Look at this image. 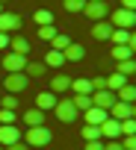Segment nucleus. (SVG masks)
<instances>
[{"label":"nucleus","instance_id":"obj_37","mask_svg":"<svg viewBox=\"0 0 136 150\" xmlns=\"http://www.w3.org/2000/svg\"><path fill=\"white\" fill-rule=\"evenodd\" d=\"M121 147H124V150H136V135H124Z\"/></svg>","mask_w":136,"mask_h":150},{"label":"nucleus","instance_id":"obj_41","mask_svg":"<svg viewBox=\"0 0 136 150\" xmlns=\"http://www.w3.org/2000/svg\"><path fill=\"white\" fill-rule=\"evenodd\" d=\"M9 38H12V35H6V33H0V50H6V47H9Z\"/></svg>","mask_w":136,"mask_h":150},{"label":"nucleus","instance_id":"obj_8","mask_svg":"<svg viewBox=\"0 0 136 150\" xmlns=\"http://www.w3.org/2000/svg\"><path fill=\"white\" fill-rule=\"evenodd\" d=\"M27 56H18V53H9V56H3V68H6V74H21L24 68H27Z\"/></svg>","mask_w":136,"mask_h":150},{"label":"nucleus","instance_id":"obj_40","mask_svg":"<svg viewBox=\"0 0 136 150\" xmlns=\"http://www.w3.org/2000/svg\"><path fill=\"white\" fill-rule=\"evenodd\" d=\"M3 150H30L24 141H15V144H9V147H3Z\"/></svg>","mask_w":136,"mask_h":150},{"label":"nucleus","instance_id":"obj_36","mask_svg":"<svg viewBox=\"0 0 136 150\" xmlns=\"http://www.w3.org/2000/svg\"><path fill=\"white\" fill-rule=\"evenodd\" d=\"M107 88V77H95L92 80V91H104Z\"/></svg>","mask_w":136,"mask_h":150},{"label":"nucleus","instance_id":"obj_18","mask_svg":"<svg viewBox=\"0 0 136 150\" xmlns=\"http://www.w3.org/2000/svg\"><path fill=\"white\" fill-rule=\"evenodd\" d=\"M9 47H12V53H18V56H27V53H30V41H27L24 35H12V38H9Z\"/></svg>","mask_w":136,"mask_h":150},{"label":"nucleus","instance_id":"obj_12","mask_svg":"<svg viewBox=\"0 0 136 150\" xmlns=\"http://www.w3.org/2000/svg\"><path fill=\"white\" fill-rule=\"evenodd\" d=\"M83 115H86V124H92V127H101V124L110 118V112H107V109H98V106H89Z\"/></svg>","mask_w":136,"mask_h":150},{"label":"nucleus","instance_id":"obj_22","mask_svg":"<svg viewBox=\"0 0 136 150\" xmlns=\"http://www.w3.org/2000/svg\"><path fill=\"white\" fill-rule=\"evenodd\" d=\"M71 91H74V94H92V80H89V77L71 80Z\"/></svg>","mask_w":136,"mask_h":150},{"label":"nucleus","instance_id":"obj_1","mask_svg":"<svg viewBox=\"0 0 136 150\" xmlns=\"http://www.w3.org/2000/svg\"><path fill=\"white\" fill-rule=\"evenodd\" d=\"M107 21L112 24V30H136V12L133 9H110Z\"/></svg>","mask_w":136,"mask_h":150},{"label":"nucleus","instance_id":"obj_9","mask_svg":"<svg viewBox=\"0 0 136 150\" xmlns=\"http://www.w3.org/2000/svg\"><path fill=\"white\" fill-rule=\"evenodd\" d=\"M101 138H107V141H115V138H121V121H115V118H107V121L101 124Z\"/></svg>","mask_w":136,"mask_h":150},{"label":"nucleus","instance_id":"obj_2","mask_svg":"<svg viewBox=\"0 0 136 150\" xmlns=\"http://www.w3.org/2000/svg\"><path fill=\"white\" fill-rule=\"evenodd\" d=\"M50 138H53V132L47 129V127H27V147H47L50 144Z\"/></svg>","mask_w":136,"mask_h":150},{"label":"nucleus","instance_id":"obj_31","mask_svg":"<svg viewBox=\"0 0 136 150\" xmlns=\"http://www.w3.org/2000/svg\"><path fill=\"white\" fill-rule=\"evenodd\" d=\"M59 30L53 27V24H44V27H39V38L42 41H53V35H56Z\"/></svg>","mask_w":136,"mask_h":150},{"label":"nucleus","instance_id":"obj_39","mask_svg":"<svg viewBox=\"0 0 136 150\" xmlns=\"http://www.w3.org/2000/svg\"><path fill=\"white\" fill-rule=\"evenodd\" d=\"M86 150H104V141H86Z\"/></svg>","mask_w":136,"mask_h":150},{"label":"nucleus","instance_id":"obj_19","mask_svg":"<svg viewBox=\"0 0 136 150\" xmlns=\"http://www.w3.org/2000/svg\"><path fill=\"white\" fill-rule=\"evenodd\" d=\"M42 62H44L47 68H62V65H65V56H62V50H47Z\"/></svg>","mask_w":136,"mask_h":150},{"label":"nucleus","instance_id":"obj_46","mask_svg":"<svg viewBox=\"0 0 136 150\" xmlns=\"http://www.w3.org/2000/svg\"><path fill=\"white\" fill-rule=\"evenodd\" d=\"M0 3H6V0H0Z\"/></svg>","mask_w":136,"mask_h":150},{"label":"nucleus","instance_id":"obj_16","mask_svg":"<svg viewBox=\"0 0 136 150\" xmlns=\"http://www.w3.org/2000/svg\"><path fill=\"white\" fill-rule=\"evenodd\" d=\"M115 100H121V103H136V83H124V86L115 91Z\"/></svg>","mask_w":136,"mask_h":150},{"label":"nucleus","instance_id":"obj_17","mask_svg":"<svg viewBox=\"0 0 136 150\" xmlns=\"http://www.w3.org/2000/svg\"><path fill=\"white\" fill-rule=\"evenodd\" d=\"M62 56H65V62H80V59L86 56V47H83V44H68V47L62 50Z\"/></svg>","mask_w":136,"mask_h":150},{"label":"nucleus","instance_id":"obj_34","mask_svg":"<svg viewBox=\"0 0 136 150\" xmlns=\"http://www.w3.org/2000/svg\"><path fill=\"white\" fill-rule=\"evenodd\" d=\"M0 109H12V112H15V109H18V97H15V94H6L3 100H0Z\"/></svg>","mask_w":136,"mask_h":150},{"label":"nucleus","instance_id":"obj_28","mask_svg":"<svg viewBox=\"0 0 136 150\" xmlns=\"http://www.w3.org/2000/svg\"><path fill=\"white\" fill-rule=\"evenodd\" d=\"M33 21H36L39 27H44V24H53V15H50L47 9H36V12H33Z\"/></svg>","mask_w":136,"mask_h":150},{"label":"nucleus","instance_id":"obj_29","mask_svg":"<svg viewBox=\"0 0 136 150\" xmlns=\"http://www.w3.org/2000/svg\"><path fill=\"white\" fill-rule=\"evenodd\" d=\"M130 33H133V30H112L110 41H112V44H127V41H130Z\"/></svg>","mask_w":136,"mask_h":150},{"label":"nucleus","instance_id":"obj_10","mask_svg":"<svg viewBox=\"0 0 136 150\" xmlns=\"http://www.w3.org/2000/svg\"><path fill=\"white\" fill-rule=\"evenodd\" d=\"M115 103V91H92V106H98V109H107L110 112V106Z\"/></svg>","mask_w":136,"mask_h":150},{"label":"nucleus","instance_id":"obj_24","mask_svg":"<svg viewBox=\"0 0 136 150\" xmlns=\"http://www.w3.org/2000/svg\"><path fill=\"white\" fill-rule=\"evenodd\" d=\"M115 62H124V59H133V53H130V47L127 44H112V53H110Z\"/></svg>","mask_w":136,"mask_h":150},{"label":"nucleus","instance_id":"obj_33","mask_svg":"<svg viewBox=\"0 0 136 150\" xmlns=\"http://www.w3.org/2000/svg\"><path fill=\"white\" fill-rule=\"evenodd\" d=\"M62 3H65V12H83L86 0H62Z\"/></svg>","mask_w":136,"mask_h":150},{"label":"nucleus","instance_id":"obj_11","mask_svg":"<svg viewBox=\"0 0 136 150\" xmlns=\"http://www.w3.org/2000/svg\"><path fill=\"white\" fill-rule=\"evenodd\" d=\"M110 118H115V121L133 118V103H121V100H115V103L110 106Z\"/></svg>","mask_w":136,"mask_h":150},{"label":"nucleus","instance_id":"obj_20","mask_svg":"<svg viewBox=\"0 0 136 150\" xmlns=\"http://www.w3.org/2000/svg\"><path fill=\"white\" fill-rule=\"evenodd\" d=\"M24 124H27V127H44V112H42V109L24 112Z\"/></svg>","mask_w":136,"mask_h":150},{"label":"nucleus","instance_id":"obj_45","mask_svg":"<svg viewBox=\"0 0 136 150\" xmlns=\"http://www.w3.org/2000/svg\"><path fill=\"white\" fill-rule=\"evenodd\" d=\"M0 12H3V3H0Z\"/></svg>","mask_w":136,"mask_h":150},{"label":"nucleus","instance_id":"obj_30","mask_svg":"<svg viewBox=\"0 0 136 150\" xmlns=\"http://www.w3.org/2000/svg\"><path fill=\"white\" fill-rule=\"evenodd\" d=\"M50 44H53V47H50V50H65V47H68V44H71V38H68V35H65V33H56V35H53V41H50Z\"/></svg>","mask_w":136,"mask_h":150},{"label":"nucleus","instance_id":"obj_35","mask_svg":"<svg viewBox=\"0 0 136 150\" xmlns=\"http://www.w3.org/2000/svg\"><path fill=\"white\" fill-rule=\"evenodd\" d=\"M15 118H18V115H15L12 109H0V124H15Z\"/></svg>","mask_w":136,"mask_h":150},{"label":"nucleus","instance_id":"obj_42","mask_svg":"<svg viewBox=\"0 0 136 150\" xmlns=\"http://www.w3.org/2000/svg\"><path fill=\"white\" fill-rule=\"evenodd\" d=\"M127 47H130V53L136 56V33H130V41H127Z\"/></svg>","mask_w":136,"mask_h":150},{"label":"nucleus","instance_id":"obj_27","mask_svg":"<svg viewBox=\"0 0 136 150\" xmlns=\"http://www.w3.org/2000/svg\"><path fill=\"white\" fill-rule=\"evenodd\" d=\"M118 74H124V77L130 80L133 74H136V59H124V62H118Z\"/></svg>","mask_w":136,"mask_h":150},{"label":"nucleus","instance_id":"obj_44","mask_svg":"<svg viewBox=\"0 0 136 150\" xmlns=\"http://www.w3.org/2000/svg\"><path fill=\"white\" fill-rule=\"evenodd\" d=\"M133 118H136V103H133Z\"/></svg>","mask_w":136,"mask_h":150},{"label":"nucleus","instance_id":"obj_25","mask_svg":"<svg viewBox=\"0 0 136 150\" xmlns=\"http://www.w3.org/2000/svg\"><path fill=\"white\" fill-rule=\"evenodd\" d=\"M71 103H74V109H77V112H86V109L92 106V94H74V97H71Z\"/></svg>","mask_w":136,"mask_h":150},{"label":"nucleus","instance_id":"obj_26","mask_svg":"<svg viewBox=\"0 0 136 150\" xmlns=\"http://www.w3.org/2000/svg\"><path fill=\"white\" fill-rule=\"evenodd\" d=\"M80 135H83V141H101V127H92V124H86V127L80 129Z\"/></svg>","mask_w":136,"mask_h":150},{"label":"nucleus","instance_id":"obj_3","mask_svg":"<svg viewBox=\"0 0 136 150\" xmlns=\"http://www.w3.org/2000/svg\"><path fill=\"white\" fill-rule=\"evenodd\" d=\"M53 112H56V118H59V121H65V124H71V121L80 115V112L74 109L71 97H59V100H56V106H53Z\"/></svg>","mask_w":136,"mask_h":150},{"label":"nucleus","instance_id":"obj_14","mask_svg":"<svg viewBox=\"0 0 136 150\" xmlns=\"http://www.w3.org/2000/svg\"><path fill=\"white\" fill-rule=\"evenodd\" d=\"M53 106H56V94H53V91H39V94H36V109L50 112Z\"/></svg>","mask_w":136,"mask_h":150},{"label":"nucleus","instance_id":"obj_5","mask_svg":"<svg viewBox=\"0 0 136 150\" xmlns=\"http://www.w3.org/2000/svg\"><path fill=\"white\" fill-rule=\"evenodd\" d=\"M3 83H6V91H9V94H21V91L30 86V77H27L24 71H21V74H6Z\"/></svg>","mask_w":136,"mask_h":150},{"label":"nucleus","instance_id":"obj_15","mask_svg":"<svg viewBox=\"0 0 136 150\" xmlns=\"http://www.w3.org/2000/svg\"><path fill=\"white\" fill-rule=\"evenodd\" d=\"M68 88H71V77H68V74H56L50 80V91L53 94H65Z\"/></svg>","mask_w":136,"mask_h":150},{"label":"nucleus","instance_id":"obj_38","mask_svg":"<svg viewBox=\"0 0 136 150\" xmlns=\"http://www.w3.org/2000/svg\"><path fill=\"white\" fill-rule=\"evenodd\" d=\"M104 150H124V147H121V141L115 138V141H107V144H104Z\"/></svg>","mask_w":136,"mask_h":150},{"label":"nucleus","instance_id":"obj_47","mask_svg":"<svg viewBox=\"0 0 136 150\" xmlns=\"http://www.w3.org/2000/svg\"><path fill=\"white\" fill-rule=\"evenodd\" d=\"M86 3H92V0H86Z\"/></svg>","mask_w":136,"mask_h":150},{"label":"nucleus","instance_id":"obj_23","mask_svg":"<svg viewBox=\"0 0 136 150\" xmlns=\"http://www.w3.org/2000/svg\"><path fill=\"white\" fill-rule=\"evenodd\" d=\"M124 83H130V80L124 77V74H118V71H115L112 77H107V91H118V88H121Z\"/></svg>","mask_w":136,"mask_h":150},{"label":"nucleus","instance_id":"obj_48","mask_svg":"<svg viewBox=\"0 0 136 150\" xmlns=\"http://www.w3.org/2000/svg\"><path fill=\"white\" fill-rule=\"evenodd\" d=\"M0 150H3V147H0Z\"/></svg>","mask_w":136,"mask_h":150},{"label":"nucleus","instance_id":"obj_4","mask_svg":"<svg viewBox=\"0 0 136 150\" xmlns=\"http://www.w3.org/2000/svg\"><path fill=\"white\" fill-rule=\"evenodd\" d=\"M83 12L89 15V21H107V15H110V3H107V0H92V3L83 6Z\"/></svg>","mask_w":136,"mask_h":150},{"label":"nucleus","instance_id":"obj_21","mask_svg":"<svg viewBox=\"0 0 136 150\" xmlns=\"http://www.w3.org/2000/svg\"><path fill=\"white\" fill-rule=\"evenodd\" d=\"M44 71H47V65H44V62H27V68H24V74H27L30 80L44 77Z\"/></svg>","mask_w":136,"mask_h":150},{"label":"nucleus","instance_id":"obj_32","mask_svg":"<svg viewBox=\"0 0 136 150\" xmlns=\"http://www.w3.org/2000/svg\"><path fill=\"white\" fill-rule=\"evenodd\" d=\"M121 135H136V118H124L121 121Z\"/></svg>","mask_w":136,"mask_h":150},{"label":"nucleus","instance_id":"obj_43","mask_svg":"<svg viewBox=\"0 0 136 150\" xmlns=\"http://www.w3.org/2000/svg\"><path fill=\"white\" fill-rule=\"evenodd\" d=\"M121 9H133L136 12V0H121Z\"/></svg>","mask_w":136,"mask_h":150},{"label":"nucleus","instance_id":"obj_7","mask_svg":"<svg viewBox=\"0 0 136 150\" xmlns=\"http://www.w3.org/2000/svg\"><path fill=\"white\" fill-rule=\"evenodd\" d=\"M15 141H21V129L15 124H0V147H9Z\"/></svg>","mask_w":136,"mask_h":150},{"label":"nucleus","instance_id":"obj_6","mask_svg":"<svg viewBox=\"0 0 136 150\" xmlns=\"http://www.w3.org/2000/svg\"><path fill=\"white\" fill-rule=\"evenodd\" d=\"M21 30V15L18 12H0V33H6V35H12V33H18Z\"/></svg>","mask_w":136,"mask_h":150},{"label":"nucleus","instance_id":"obj_13","mask_svg":"<svg viewBox=\"0 0 136 150\" xmlns=\"http://www.w3.org/2000/svg\"><path fill=\"white\" fill-rule=\"evenodd\" d=\"M110 35H112V24H110V21H95V27H92V38H98V41H110Z\"/></svg>","mask_w":136,"mask_h":150}]
</instances>
